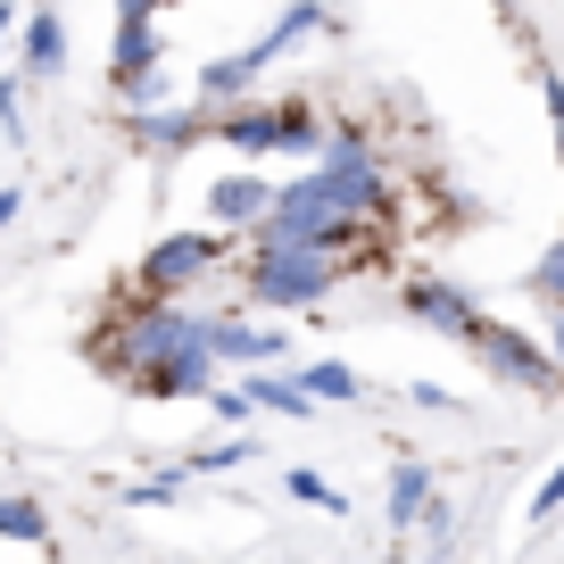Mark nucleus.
<instances>
[{
    "label": "nucleus",
    "mask_w": 564,
    "mask_h": 564,
    "mask_svg": "<svg viewBox=\"0 0 564 564\" xmlns=\"http://www.w3.org/2000/svg\"><path fill=\"white\" fill-rule=\"evenodd\" d=\"M9 216H18V192H0V225H9Z\"/></svg>",
    "instance_id": "nucleus-32"
},
{
    "label": "nucleus",
    "mask_w": 564,
    "mask_h": 564,
    "mask_svg": "<svg viewBox=\"0 0 564 564\" xmlns=\"http://www.w3.org/2000/svg\"><path fill=\"white\" fill-rule=\"evenodd\" d=\"M540 91H547V117H556V159H564V75H540Z\"/></svg>",
    "instance_id": "nucleus-28"
},
{
    "label": "nucleus",
    "mask_w": 564,
    "mask_h": 564,
    "mask_svg": "<svg viewBox=\"0 0 564 564\" xmlns=\"http://www.w3.org/2000/svg\"><path fill=\"white\" fill-rule=\"evenodd\" d=\"M265 208H274V183H258V175H225V183H208V216H216L225 232H249Z\"/></svg>",
    "instance_id": "nucleus-10"
},
{
    "label": "nucleus",
    "mask_w": 564,
    "mask_h": 564,
    "mask_svg": "<svg viewBox=\"0 0 564 564\" xmlns=\"http://www.w3.org/2000/svg\"><path fill=\"white\" fill-rule=\"evenodd\" d=\"M0 133H9V141H25V117H18V84H9V75H0Z\"/></svg>",
    "instance_id": "nucleus-26"
},
{
    "label": "nucleus",
    "mask_w": 564,
    "mask_h": 564,
    "mask_svg": "<svg viewBox=\"0 0 564 564\" xmlns=\"http://www.w3.org/2000/svg\"><path fill=\"white\" fill-rule=\"evenodd\" d=\"M124 133L141 141V150H192L199 133H216V108L199 100V108H133V117H124Z\"/></svg>",
    "instance_id": "nucleus-6"
},
{
    "label": "nucleus",
    "mask_w": 564,
    "mask_h": 564,
    "mask_svg": "<svg viewBox=\"0 0 564 564\" xmlns=\"http://www.w3.org/2000/svg\"><path fill=\"white\" fill-rule=\"evenodd\" d=\"M274 124H282V150H291V159H316L324 150V117L307 100H274Z\"/></svg>",
    "instance_id": "nucleus-16"
},
{
    "label": "nucleus",
    "mask_w": 564,
    "mask_h": 564,
    "mask_svg": "<svg viewBox=\"0 0 564 564\" xmlns=\"http://www.w3.org/2000/svg\"><path fill=\"white\" fill-rule=\"evenodd\" d=\"M0 540H18V547H51V514H42L34 498H9V490H0Z\"/></svg>",
    "instance_id": "nucleus-17"
},
{
    "label": "nucleus",
    "mask_w": 564,
    "mask_h": 564,
    "mask_svg": "<svg viewBox=\"0 0 564 564\" xmlns=\"http://www.w3.org/2000/svg\"><path fill=\"white\" fill-rule=\"evenodd\" d=\"M300 382H307V399H324V406H349V399H366V382H357V373L340 366V357H316V366H307Z\"/></svg>",
    "instance_id": "nucleus-18"
},
{
    "label": "nucleus",
    "mask_w": 564,
    "mask_h": 564,
    "mask_svg": "<svg viewBox=\"0 0 564 564\" xmlns=\"http://www.w3.org/2000/svg\"><path fill=\"white\" fill-rule=\"evenodd\" d=\"M133 9H150V18H159V0H117V18H133Z\"/></svg>",
    "instance_id": "nucleus-31"
},
{
    "label": "nucleus",
    "mask_w": 564,
    "mask_h": 564,
    "mask_svg": "<svg viewBox=\"0 0 564 564\" xmlns=\"http://www.w3.org/2000/svg\"><path fill=\"white\" fill-rule=\"evenodd\" d=\"M183 340H208V316H192L183 300H133V291H117V300H108V324L84 333V357L108 382H133L141 366H159Z\"/></svg>",
    "instance_id": "nucleus-1"
},
{
    "label": "nucleus",
    "mask_w": 564,
    "mask_h": 564,
    "mask_svg": "<svg viewBox=\"0 0 564 564\" xmlns=\"http://www.w3.org/2000/svg\"><path fill=\"white\" fill-rule=\"evenodd\" d=\"M556 514H564V465L540 481V498H531V523H556Z\"/></svg>",
    "instance_id": "nucleus-24"
},
{
    "label": "nucleus",
    "mask_w": 564,
    "mask_h": 564,
    "mask_svg": "<svg viewBox=\"0 0 564 564\" xmlns=\"http://www.w3.org/2000/svg\"><path fill=\"white\" fill-rule=\"evenodd\" d=\"M208 349H216V366H274L282 333L274 324H249V316H208Z\"/></svg>",
    "instance_id": "nucleus-8"
},
{
    "label": "nucleus",
    "mask_w": 564,
    "mask_h": 564,
    "mask_svg": "<svg viewBox=\"0 0 564 564\" xmlns=\"http://www.w3.org/2000/svg\"><path fill=\"white\" fill-rule=\"evenodd\" d=\"M124 390H141V399H208L216 390V349L208 340H183V349H166L159 366H141Z\"/></svg>",
    "instance_id": "nucleus-5"
},
{
    "label": "nucleus",
    "mask_w": 564,
    "mask_h": 564,
    "mask_svg": "<svg viewBox=\"0 0 564 564\" xmlns=\"http://www.w3.org/2000/svg\"><path fill=\"white\" fill-rule=\"evenodd\" d=\"M208 406H216L225 423H249V415H258V406H249V390H208Z\"/></svg>",
    "instance_id": "nucleus-25"
},
{
    "label": "nucleus",
    "mask_w": 564,
    "mask_h": 564,
    "mask_svg": "<svg viewBox=\"0 0 564 564\" xmlns=\"http://www.w3.org/2000/svg\"><path fill=\"white\" fill-rule=\"evenodd\" d=\"M291 498H300V507H316V514H349V498H340L316 465H300V474H291Z\"/></svg>",
    "instance_id": "nucleus-20"
},
{
    "label": "nucleus",
    "mask_w": 564,
    "mask_h": 564,
    "mask_svg": "<svg viewBox=\"0 0 564 564\" xmlns=\"http://www.w3.org/2000/svg\"><path fill=\"white\" fill-rule=\"evenodd\" d=\"M18 58H25V75H58L67 67V18H58V9H34V18L18 25Z\"/></svg>",
    "instance_id": "nucleus-12"
},
{
    "label": "nucleus",
    "mask_w": 564,
    "mask_h": 564,
    "mask_svg": "<svg viewBox=\"0 0 564 564\" xmlns=\"http://www.w3.org/2000/svg\"><path fill=\"white\" fill-rule=\"evenodd\" d=\"M9 34H18V9H0V58H9Z\"/></svg>",
    "instance_id": "nucleus-30"
},
{
    "label": "nucleus",
    "mask_w": 564,
    "mask_h": 564,
    "mask_svg": "<svg viewBox=\"0 0 564 564\" xmlns=\"http://www.w3.org/2000/svg\"><path fill=\"white\" fill-rule=\"evenodd\" d=\"M531 291H540V300H547V307H564V241H556V249H547V258H540V265H531Z\"/></svg>",
    "instance_id": "nucleus-23"
},
{
    "label": "nucleus",
    "mask_w": 564,
    "mask_h": 564,
    "mask_svg": "<svg viewBox=\"0 0 564 564\" xmlns=\"http://www.w3.org/2000/svg\"><path fill=\"white\" fill-rule=\"evenodd\" d=\"M274 58H282V51H274L265 34L249 42V51H232V58H208V67H199V100H208V108H225L232 91H249L265 67H274Z\"/></svg>",
    "instance_id": "nucleus-9"
},
{
    "label": "nucleus",
    "mask_w": 564,
    "mask_h": 564,
    "mask_svg": "<svg viewBox=\"0 0 564 564\" xmlns=\"http://www.w3.org/2000/svg\"><path fill=\"white\" fill-rule=\"evenodd\" d=\"M117 100H124V108H159V100H166V75H159V67L117 75Z\"/></svg>",
    "instance_id": "nucleus-22"
},
{
    "label": "nucleus",
    "mask_w": 564,
    "mask_h": 564,
    "mask_svg": "<svg viewBox=\"0 0 564 564\" xmlns=\"http://www.w3.org/2000/svg\"><path fill=\"white\" fill-rule=\"evenodd\" d=\"M232 258V232L216 225V232H166V241H150V258L133 265V300H183L192 282H208L216 265Z\"/></svg>",
    "instance_id": "nucleus-3"
},
{
    "label": "nucleus",
    "mask_w": 564,
    "mask_h": 564,
    "mask_svg": "<svg viewBox=\"0 0 564 564\" xmlns=\"http://www.w3.org/2000/svg\"><path fill=\"white\" fill-rule=\"evenodd\" d=\"M249 457H258V441L241 432V441H208V448H192V457H183V474H232V465H249Z\"/></svg>",
    "instance_id": "nucleus-19"
},
{
    "label": "nucleus",
    "mask_w": 564,
    "mask_h": 564,
    "mask_svg": "<svg viewBox=\"0 0 564 564\" xmlns=\"http://www.w3.org/2000/svg\"><path fill=\"white\" fill-rule=\"evenodd\" d=\"M415 523H423V547H441V556H448V547H457V507H448L441 490L423 498V514H415Z\"/></svg>",
    "instance_id": "nucleus-21"
},
{
    "label": "nucleus",
    "mask_w": 564,
    "mask_h": 564,
    "mask_svg": "<svg viewBox=\"0 0 564 564\" xmlns=\"http://www.w3.org/2000/svg\"><path fill=\"white\" fill-rule=\"evenodd\" d=\"M241 390H249V406H265V415H307V406H316L300 373H249Z\"/></svg>",
    "instance_id": "nucleus-15"
},
{
    "label": "nucleus",
    "mask_w": 564,
    "mask_h": 564,
    "mask_svg": "<svg viewBox=\"0 0 564 564\" xmlns=\"http://www.w3.org/2000/svg\"><path fill=\"white\" fill-rule=\"evenodd\" d=\"M216 141H232L241 159H265V150H282V124H274V108L241 100V108H216Z\"/></svg>",
    "instance_id": "nucleus-11"
},
{
    "label": "nucleus",
    "mask_w": 564,
    "mask_h": 564,
    "mask_svg": "<svg viewBox=\"0 0 564 564\" xmlns=\"http://www.w3.org/2000/svg\"><path fill=\"white\" fill-rule=\"evenodd\" d=\"M406 316H423L432 333H457V340H465V333L481 324V307L465 300L457 282H432V274H415V282H406Z\"/></svg>",
    "instance_id": "nucleus-7"
},
{
    "label": "nucleus",
    "mask_w": 564,
    "mask_h": 564,
    "mask_svg": "<svg viewBox=\"0 0 564 564\" xmlns=\"http://www.w3.org/2000/svg\"><path fill=\"white\" fill-rule=\"evenodd\" d=\"M141 67H159V25H150V9L117 18V42H108V84H117V75H141Z\"/></svg>",
    "instance_id": "nucleus-13"
},
{
    "label": "nucleus",
    "mask_w": 564,
    "mask_h": 564,
    "mask_svg": "<svg viewBox=\"0 0 564 564\" xmlns=\"http://www.w3.org/2000/svg\"><path fill=\"white\" fill-rule=\"evenodd\" d=\"M340 282V258L316 241H249V274L241 291L258 307H316L324 291Z\"/></svg>",
    "instance_id": "nucleus-2"
},
{
    "label": "nucleus",
    "mask_w": 564,
    "mask_h": 564,
    "mask_svg": "<svg viewBox=\"0 0 564 564\" xmlns=\"http://www.w3.org/2000/svg\"><path fill=\"white\" fill-rule=\"evenodd\" d=\"M465 349H474L481 366L498 373V382H514V390H564L556 357H547L540 340H523V333H514V324H490V316H481L474 333H465Z\"/></svg>",
    "instance_id": "nucleus-4"
},
{
    "label": "nucleus",
    "mask_w": 564,
    "mask_h": 564,
    "mask_svg": "<svg viewBox=\"0 0 564 564\" xmlns=\"http://www.w3.org/2000/svg\"><path fill=\"white\" fill-rule=\"evenodd\" d=\"M175 490H183V481H133V490H124V507H166Z\"/></svg>",
    "instance_id": "nucleus-27"
},
{
    "label": "nucleus",
    "mask_w": 564,
    "mask_h": 564,
    "mask_svg": "<svg viewBox=\"0 0 564 564\" xmlns=\"http://www.w3.org/2000/svg\"><path fill=\"white\" fill-rule=\"evenodd\" d=\"M547 357H556V373H564V307L547 316Z\"/></svg>",
    "instance_id": "nucleus-29"
},
{
    "label": "nucleus",
    "mask_w": 564,
    "mask_h": 564,
    "mask_svg": "<svg viewBox=\"0 0 564 564\" xmlns=\"http://www.w3.org/2000/svg\"><path fill=\"white\" fill-rule=\"evenodd\" d=\"M423 498H432V465H415V457H406L399 474H390V498H382V523H390V531H415Z\"/></svg>",
    "instance_id": "nucleus-14"
}]
</instances>
